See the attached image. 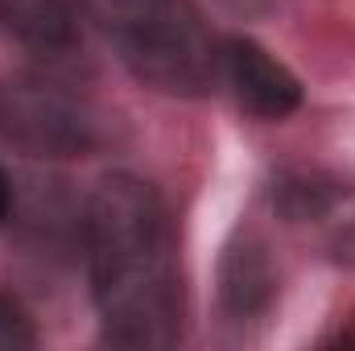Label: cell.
I'll return each instance as SVG.
<instances>
[{
	"mask_svg": "<svg viewBox=\"0 0 355 351\" xmlns=\"http://www.w3.org/2000/svg\"><path fill=\"white\" fill-rule=\"evenodd\" d=\"M79 8L141 83L170 95L219 83V42L194 0H79Z\"/></svg>",
	"mask_w": 355,
	"mask_h": 351,
	"instance_id": "2",
	"label": "cell"
},
{
	"mask_svg": "<svg viewBox=\"0 0 355 351\" xmlns=\"http://www.w3.org/2000/svg\"><path fill=\"white\" fill-rule=\"evenodd\" d=\"M0 29L37 54H62L75 42V12L67 0H0Z\"/></svg>",
	"mask_w": 355,
	"mask_h": 351,
	"instance_id": "5",
	"label": "cell"
},
{
	"mask_svg": "<svg viewBox=\"0 0 355 351\" xmlns=\"http://www.w3.org/2000/svg\"><path fill=\"white\" fill-rule=\"evenodd\" d=\"M8 215V182H4V174H0V219Z\"/></svg>",
	"mask_w": 355,
	"mask_h": 351,
	"instance_id": "7",
	"label": "cell"
},
{
	"mask_svg": "<svg viewBox=\"0 0 355 351\" xmlns=\"http://www.w3.org/2000/svg\"><path fill=\"white\" fill-rule=\"evenodd\" d=\"M0 137L29 157H79L95 145L91 108L46 75L0 83Z\"/></svg>",
	"mask_w": 355,
	"mask_h": 351,
	"instance_id": "3",
	"label": "cell"
},
{
	"mask_svg": "<svg viewBox=\"0 0 355 351\" xmlns=\"http://www.w3.org/2000/svg\"><path fill=\"white\" fill-rule=\"evenodd\" d=\"M29 343H33V331H29L25 314H21L17 306L0 302V351H8V348H29Z\"/></svg>",
	"mask_w": 355,
	"mask_h": 351,
	"instance_id": "6",
	"label": "cell"
},
{
	"mask_svg": "<svg viewBox=\"0 0 355 351\" xmlns=\"http://www.w3.org/2000/svg\"><path fill=\"white\" fill-rule=\"evenodd\" d=\"M87 261L103 331L120 348H170L182 327L178 244L149 182L112 174L87 203Z\"/></svg>",
	"mask_w": 355,
	"mask_h": 351,
	"instance_id": "1",
	"label": "cell"
},
{
	"mask_svg": "<svg viewBox=\"0 0 355 351\" xmlns=\"http://www.w3.org/2000/svg\"><path fill=\"white\" fill-rule=\"evenodd\" d=\"M219 83L236 95L244 112L265 120L289 116L302 103V83L293 79V71L248 37L219 42Z\"/></svg>",
	"mask_w": 355,
	"mask_h": 351,
	"instance_id": "4",
	"label": "cell"
}]
</instances>
